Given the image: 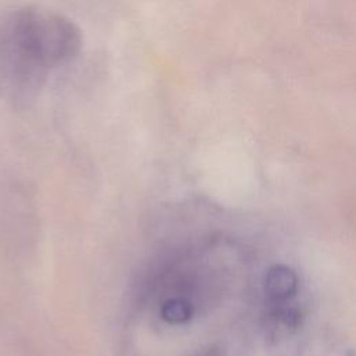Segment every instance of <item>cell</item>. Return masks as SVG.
Listing matches in <instances>:
<instances>
[{
    "label": "cell",
    "mask_w": 356,
    "mask_h": 356,
    "mask_svg": "<svg viewBox=\"0 0 356 356\" xmlns=\"http://www.w3.org/2000/svg\"><path fill=\"white\" fill-rule=\"evenodd\" d=\"M161 316L167 323L182 324L192 317V306L184 299H168L161 307Z\"/></svg>",
    "instance_id": "cell-4"
},
{
    "label": "cell",
    "mask_w": 356,
    "mask_h": 356,
    "mask_svg": "<svg viewBox=\"0 0 356 356\" xmlns=\"http://www.w3.org/2000/svg\"><path fill=\"white\" fill-rule=\"evenodd\" d=\"M18 39L25 56L43 67L72 60L82 44L76 25L68 18L49 11H29L21 15Z\"/></svg>",
    "instance_id": "cell-1"
},
{
    "label": "cell",
    "mask_w": 356,
    "mask_h": 356,
    "mask_svg": "<svg viewBox=\"0 0 356 356\" xmlns=\"http://www.w3.org/2000/svg\"><path fill=\"white\" fill-rule=\"evenodd\" d=\"M300 313L293 307H281L267 314L264 331L267 337L277 339L291 335L300 325Z\"/></svg>",
    "instance_id": "cell-3"
},
{
    "label": "cell",
    "mask_w": 356,
    "mask_h": 356,
    "mask_svg": "<svg viewBox=\"0 0 356 356\" xmlns=\"http://www.w3.org/2000/svg\"><path fill=\"white\" fill-rule=\"evenodd\" d=\"M266 295L274 302L289 299L298 288V278L292 268L285 264H275L270 267L263 278Z\"/></svg>",
    "instance_id": "cell-2"
}]
</instances>
